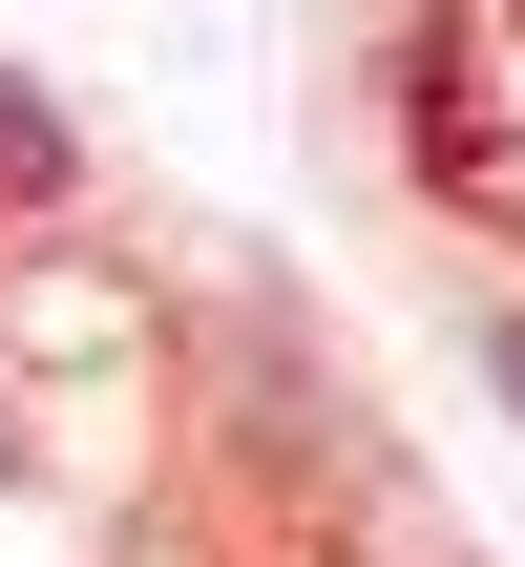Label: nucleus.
Wrapping results in <instances>:
<instances>
[{
    "instance_id": "nucleus-1",
    "label": "nucleus",
    "mask_w": 525,
    "mask_h": 567,
    "mask_svg": "<svg viewBox=\"0 0 525 567\" xmlns=\"http://www.w3.org/2000/svg\"><path fill=\"white\" fill-rule=\"evenodd\" d=\"M84 210V105L42 63H0V231H63Z\"/></svg>"
},
{
    "instance_id": "nucleus-2",
    "label": "nucleus",
    "mask_w": 525,
    "mask_h": 567,
    "mask_svg": "<svg viewBox=\"0 0 525 567\" xmlns=\"http://www.w3.org/2000/svg\"><path fill=\"white\" fill-rule=\"evenodd\" d=\"M484 400L525 421V295H484Z\"/></svg>"
}]
</instances>
